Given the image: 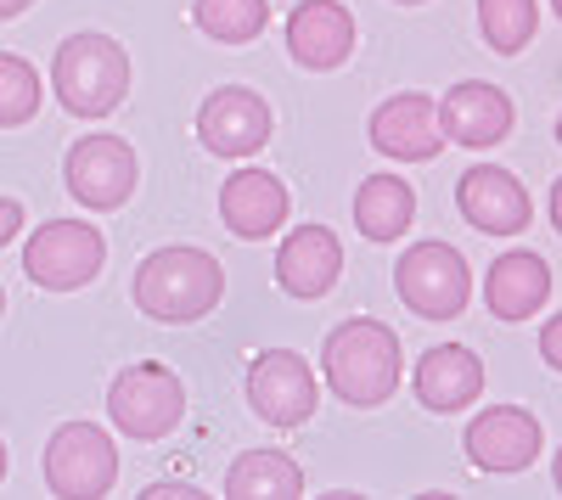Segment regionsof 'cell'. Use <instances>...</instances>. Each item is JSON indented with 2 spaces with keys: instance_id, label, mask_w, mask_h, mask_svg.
I'll return each instance as SVG.
<instances>
[{
  "instance_id": "obj_23",
  "label": "cell",
  "mask_w": 562,
  "mask_h": 500,
  "mask_svg": "<svg viewBox=\"0 0 562 500\" xmlns=\"http://www.w3.org/2000/svg\"><path fill=\"white\" fill-rule=\"evenodd\" d=\"M479 29H484L490 52L518 57L524 45L535 39V29H540V7L535 0H479Z\"/></svg>"
},
{
  "instance_id": "obj_16",
  "label": "cell",
  "mask_w": 562,
  "mask_h": 500,
  "mask_svg": "<svg viewBox=\"0 0 562 500\" xmlns=\"http://www.w3.org/2000/svg\"><path fill=\"white\" fill-rule=\"evenodd\" d=\"M288 186L270 174V169H237V174H225V186H220V219H225V231L231 237H243V242H265L270 231H281L288 225Z\"/></svg>"
},
{
  "instance_id": "obj_10",
  "label": "cell",
  "mask_w": 562,
  "mask_h": 500,
  "mask_svg": "<svg viewBox=\"0 0 562 500\" xmlns=\"http://www.w3.org/2000/svg\"><path fill=\"white\" fill-rule=\"evenodd\" d=\"M270 129H276L270 102L259 96V90H248V84H220L198 107V141L214 158H254V152H265Z\"/></svg>"
},
{
  "instance_id": "obj_5",
  "label": "cell",
  "mask_w": 562,
  "mask_h": 500,
  "mask_svg": "<svg viewBox=\"0 0 562 500\" xmlns=\"http://www.w3.org/2000/svg\"><path fill=\"white\" fill-rule=\"evenodd\" d=\"M108 417H113L119 433L153 444L169 428H180V417H186V383L169 366H158V360H135V366H124L113 377V388H108Z\"/></svg>"
},
{
  "instance_id": "obj_20",
  "label": "cell",
  "mask_w": 562,
  "mask_h": 500,
  "mask_svg": "<svg viewBox=\"0 0 562 500\" xmlns=\"http://www.w3.org/2000/svg\"><path fill=\"white\" fill-rule=\"evenodd\" d=\"M416 219V192L400 174H366L355 192V225L366 242H400Z\"/></svg>"
},
{
  "instance_id": "obj_22",
  "label": "cell",
  "mask_w": 562,
  "mask_h": 500,
  "mask_svg": "<svg viewBox=\"0 0 562 500\" xmlns=\"http://www.w3.org/2000/svg\"><path fill=\"white\" fill-rule=\"evenodd\" d=\"M192 23L220 45H248L270 23V0H192Z\"/></svg>"
},
{
  "instance_id": "obj_32",
  "label": "cell",
  "mask_w": 562,
  "mask_h": 500,
  "mask_svg": "<svg viewBox=\"0 0 562 500\" xmlns=\"http://www.w3.org/2000/svg\"><path fill=\"white\" fill-rule=\"evenodd\" d=\"M0 315H7V287H0Z\"/></svg>"
},
{
  "instance_id": "obj_26",
  "label": "cell",
  "mask_w": 562,
  "mask_h": 500,
  "mask_svg": "<svg viewBox=\"0 0 562 500\" xmlns=\"http://www.w3.org/2000/svg\"><path fill=\"white\" fill-rule=\"evenodd\" d=\"M18 231H23V203L18 197H0V248H7Z\"/></svg>"
},
{
  "instance_id": "obj_34",
  "label": "cell",
  "mask_w": 562,
  "mask_h": 500,
  "mask_svg": "<svg viewBox=\"0 0 562 500\" xmlns=\"http://www.w3.org/2000/svg\"><path fill=\"white\" fill-rule=\"evenodd\" d=\"M557 141H562V113H557Z\"/></svg>"
},
{
  "instance_id": "obj_19",
  "label": "cell",
  "mask_w": 562,
  "mask_h": 500,
  "mask_svg": "<svg viewBox=\"0 0 562 500\" xmlns=\"http://www.w3.org/2000/svg\"><path fill=\"white\" fill-rule=\"evenodd\" d=\"M551 298V264L535 253V248H506L490 276H484V304L495 321H529V315H540V304Z\"/></svg>"
},
{
  "instance_id": "obj_25",
  "label": "cell",
  "mask_w": 562,
  "mask_h": 500,
  "mask_svg": "<svg viewBox=\"0 0 562 500\" xmlns=\"http://www.w3.org/2000/svg\"><path fill=\"white\" fill-rule=\"evenodd\" d=\"M540 360L551 372H562V315H551V321L540 327Z\"/></svg>"
},
{
  "instance_id": "obj_2",
  "label": "cell",
  "mask_w": 562,
  "mask_h": 500,
  "mask_svg": "<svg viewBox=\"0 0 562 500\" xmlns=\"http://www.w3.org/2000/svg\"><path fill=\"white\" fill-rule=\"evenodd\" d=\"M135 309L153 315V321L186 327V321H203V315L220 309L225 298V264L203 248H158L135 264Z\"/></svg>"
},
{
  "instance_id": "obj_3",
  "label": "cell",
  "mask_w": 562,
  "mask_h": 500,
  "mask_svg": "<svg viewBox=\"0 0 562 500\" xmlns=\"http://www.w3.org/2000/svg\"><path fill=\"white\" fill-rule=\"evenodd\" d=\"M52 90L74 118H108L130 96V52L113 34H68L52 57Z\"/></svg>"
},
{
  "instance_id": "obj_33",
  "label": "cell",
  "mask_w": 562,
  "mask_h": 500,
  "mask_svg": "<svg viewBox=\"0 0 562 500\" xmlns=\"http://www.w3.org/2000/svg\"><path fill=\"white\" fill-rule=\"evenodd\" d=\"M551 12H557V18H562V0H551Z\"/></svg>"
},
{
  "instance_id": "obj_31",
  "label": "cell",
  "mask_w": 562,
  "mask_h": 500,
  "mask_svg": "<svg viewBox=\"0 0 562 500\" xmlns=\"http://www.w3.org/2000/svg\"><path fill=\"white\" fill-rule=\"evenodd\" d=\"M0 478H7V444H0Z\"/></svg>"
},
{
  "instance_id": "obj_8",
  "label": "cell",
  "mask_w": 562,
  "mask_h": 500,
  "mask_svg": "<svg viewBox=\"0 0 562 500\" xmlns=\"http://www.w3.org/2000/svg\"><path fill=\"white\" fill-rule=\"evenodd\" d=\"M63 180L74 203H85L90 214H108V208H124L135 197V180H140V163H135V147L124 135H79L68 147V163H63Z\"/></svg>"
},
{
  "instance_id": "obj_35",
  "label": "cell",
  "mask_w": 562,
  "mask_h": 500,
  "mask_svg": "<svg viewBox=\"0 0 562 500\" xmlns=\"http://www.w3.org/2000/svg\"><path fill=\"white\" fill-rule=\"evenodd\" d=\"M400 7H422V0H400Z\"/></svg>"
},
{
  "instance_id": "obj_15",
  "label": "cell",
  "mask_w": 562,
  "mask_h": 500,
  "mask_svg": "<svg viewBox=\"0 0 562 500\" xmlns=\"http://www.w3.org/2000/svg\"><path fill=\"white\" fill-rule=\"evenodd\" d=\"M355 18L344 0H299L288 12V57L310 73H333L355 57Z\"/></svg>"
},
{
  "instance_id": "obj_30",
  "label": "cell",
  "mask_w": 562,
  "mask_h": 500,
  "mask_svg": "<svg viewBox=\"0 0 562 500\" xmlns=\"http://www.w3.org/2000/svg\"><path fill=\"white\" fill-rule=\"evenodd\" d=\"M551 478H557V495H562V450H557V467H551Z\"/></svg>"
},
{
  "instance_id": "obj_6",
  "label": "cell",
  "mask_w": 562,
  "mask_h": 500,
  "mask_svg": "<svg viewBox=\"0 0 562 500\" xmlns=\"http://www.w3.org/2000/svg\"><path fill=\"white\" fill-rule=\"evenodd\" d=\"M394 287L422 321H456L467 309V293H473V270L450 242H416L394 264Z\"/></svg>"
},
{
  "instance_id": "obj_24",
  "label": "cell",
  "mask_w": 562,
  "mask_h": 500,
  "mask_svg": "<svg viewBox=\"0 0 562 500\" xmlns=\"http://www.w3.org/2000/svg\"><path fill=\"white\" fill-rule=\"evenodd\" d=\"M40 96H45V84H40V68L18 52H0V129H18L40 113Z\"/></svg>"
},
{
  "instance_id": "obj_7",
  "label": "cell",
  "mask_w": 562,
  "mask_h": 500,
  "mask_svg": "<svg viewBox=\"0 0 562 500\" xmlns=\"http://www.w3.org/2000/svg\"><path fill=\"white\" fill-rule=\"evenodd\" d=\"M119 484V450L102 428L63 422L45 439V489L63 500H102Z\"/></svg>"
},
{
  "instance_id": "obj_1",
  "label": "cell",
  "mask_w": 562,
  "mask_h": 500,
  "mask_svg": "<svg viewBox=\"0 0 562 500\" xmlns=\"http://www.w3.org/2000/svg\"><path fill=\"white\" fill-rule=\"evenodd\" d=\"M321 377L344 405L371 411V405H383L400 388L405 349H400L389 321H378V315H349L321 343Z\"/></svg>"
},
{
  "instance_id": "obj_18",
  "label": "cell",
  "mask_w": 562,
  "mask_h": 500,
  "mask_svg": "<svg viewBox=\"0 0 562 500\" xmlns=\"http://www.w3.org/2000/svg\"><path fill=\"white\" fill-rule=\"evenodd\" d=\"M411 394L428 405V411L450 417V411H467L479 394H484V360L467 349V343H439L416 360V377H411Z\"/></svg>"
},
{
  "instance_id": "obj_14",
  "label": "cell",
  "mask_w": 562,
  "mask_h": 500,
  "mask_svg": "<svg viewBox=\"0 0 562 500\" xmlns=\"http://www.w3.org/2000/svg\"><path fill=\"white\" fill-rule=\"evenodd\" d=\"M371 147L394 163H434L445 152V129H439V102L422 90H400L378 113H371Z\"/></svg>"
},
{
  "instance_id": "obj_27",
  "label": "cell",
  "mask_w": 562,
  "mask_h": 500,
  "mask_svg": "<svg viewBox=\"0 0 562 500\" xmlns=\"http://www.w3.org/2000/svg\"><path fill=\"white\" fill-rule=\"evenodd\" d=\"M175 495H180V500H203L198 484H153V489H147V500H175Z\"/></svg>"
},
{
  "instance_id": "obj_13",
  "label": "cell",
  "mask_w": 562,
  "mask_h": 500,
  "mask_svg": "<svg viewBox=\"0 0 562 500\" xmlns=\"http://www.w3.org/2000/svg\"><path fill=\"white\" fill-rule=\"evenodd\" d=\"M512 96L501 84H484V79H461L450 84L445 96H439V129H445V141L450 147H501L506 135H512Z\"/></svg>"
},
{
  "instance_id": "obj_21",
  "label": "cell",
  "mask_w": 562,
  "mask_h": 500,
  "mask_svg": "<svg viewBox=\"0 0 562 500\" xmlns=\"http://www.w3.org/2000/svg\"><path fill=\"white\" fill-rule=\"evenodd\" d=\"M225 495L231 500H299L304 495V473L288 450H243L225 473Z\"/></svg>"
},
{
  "instance_id": "obj_28",
  "label": "cell",
  "mask_w": 562,
  "mask_h": 500,
  "mask_svg": "<svg viewBox=\"0 0 562 500\" xmlns=\"http://www.w3.org/2000/svg\"><path fill=\"white\" fill-rule=\"evenodd\" d=\"M546 208H551V225H557V231H562V180H557V186H551V203H546Z\"/></svg>"
},
{
  "instance_id": "obj_29",
  "label": "cell",
  "mask_w": 562,
  "mask_h": 500,
  "mask_svg": "<svg viewBox=\"0 0 562 500\" xmlns=\"http://www.w3.org/2000/svg\"><path fill=\"white\" fill-rule=\"evenodd\" d=\"M29 7H34V0H0V23L18 18V12H29Z\"/></svg>"
},
{
  "instance_id": "obj_4",
  "label": "cell",
  "mask_w": 562,
  "mask_h": 500,
  "mask_svg": "<svg viewBox=\"0 0 562 500\" xmlns=\"http://www.w3.org/2000/svg\"><path fill=\"white\" fill-rule=\"evenodd\" d=\"M108 264V237L90 219H45L23 248V276L40 293H79Z\"/></svg>"
},
{
  "instance_id": "obj_9",
  "label": "cell",
  "mask_w": 562,
  "mask_h": 500,
  "mask_svg": "<svg viewBox=\"0 0 562 500\" xmlns=\"http://www.w3.org/2000/svg\"><path fill=\"white\" fill-rule=\"evenodd\" d=\"M540 444H546V428H540V417L524 411V405H490V411H479L461 433L467 462L479 473H495V478L529 473L540 462Z\"/></svg>"
},
{
  "instance_id": "obj_12",
  "label": "cell",
  "mask_w": 562,
  "mask_h": 500,
  "mask_svg": "<svg viewBox=\"0 0 562 500\" xmlns=\"http://www.w3.org/2000/svg\"><path fill=\"white\" fill-rule=\"evenodd\" d=\"M456 208L484 237H518L524 225L535 219L529 186L512 169H501V163H473V169H467L456 180Z\"/></svg>"
},
{
  "instance_id": "obj_17",
  "label": "cell",
  "mask_w": 562,
  "mask_h": 500,
  "mask_svg": "<svg viewBox=\"0 0 562 500\" xmlns=\"http://www.w3.org/2000/svg\"><path fill=\"white\" fill-rule=\"evenodd\" d=\"M338 276H344V248H338V237L326 231V225H299V231H288V242L276 248L281 293H293L304 304L326 298L338 287Z\"/></svg>"
},
{
  "instance_id": "obj_11",
  "label": "cell",
  "mask_w": 562,
  "mask_h": 500,
  "mask_svg": "<svg viewBox=\"0 0 562 500\" xmlns=\"http://www.w3.org/2000/svg\"><path fill=\"white\" fill-rule=\"evenodd\" d=\"M248 405L270 428H304L315 417V372L299 349H265L248 366Z\"/></svg>"
}]
</instances>
